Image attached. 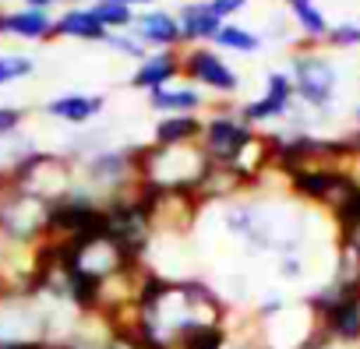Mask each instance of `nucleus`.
<instances>
[{"instance_id": "obj_12", "label": "nucleus", "mask_w": 360, "mask_h": 349, "mask_svg": "<svg viewBox=\"0 0 360 349\" xmlns=\"http://www.w3.org/2000/svg\"><path fill=\"white\" fill-rule=\"evenodd\" d=\"M176 25H180L184 46H209L226 22H219V15L212 11L209 0H184L176 8Z\"/></svg>"}, {"instance_id": "obj_35", "label": "nucleus", "mask_w": 360, "mask_h": 349, "mask_svg": "<svg viewBox=\"0 0 360 349\" xmlns=\"http://www.w3.org/2000/svg\"><path fill=\"white\" fill-rule=\"evenodd\" d=\"M82 4H96V0H82Z\"/></svg>"}, {"instance_id": "obj_18", "label": "nucleus", "mask_w": 360, "mask_h": 349, "mask_svg": "<svg viewBox=\"0 0 360 349\" xmlns=\"http://www.w3.org/2000/svg\"><path fill=\"white\" fill-rule=\"evenodd\" d=\"M212 46L219 50V53H258L262 50V36L258 32H251V29H244V25H237V22H226L223 29H219V36L212 39Z\"/></svg>"}, {"instance_id": "obj_28", "label": "nucleus", "mask_w": 360, "mask_h": 349, "mask_svg": "<svg viewBox=\"0 0 360 349\" xmlns=\"http://www.w3.org/2000/svg\"><path fill=\"white\" fill-rule=\"evenodd\" d=\"M212 11L219 15V22H233L244 8H248V0H209Z\"/></svg>"}, {"instance_id": "obj_6", "label": "nucleus", "mask_w": 360, "mask_h": 349, "mask_svg": "<svg viewBox=\"0 0 360 349\" xmlns=\"http://www.w3.org/2000/svg\"><path fill=\"white\" fill-rule=\"evenodd\" d=\"M180 67H184V81L209 92L212 103H230L240 92L237 67L216 46H184L180 50Z\"/></svg>"}, {"instance_id": "obj_33", "label": "nucleus", "mask_w": 360, "mask_h": 349, "mask_svg": "<svg viewBox=\"0 0 360 349\" xmlns=\"http://www.w3.org/2000/svg\"><path fill=\"white\" fill-rule=\"evenodd\" d=\"M0 36H4V8H0Z\"/></svg>"}, {"instance_id": "obj_21", "label": "nucleus", "mask_w": 360, "mask_h": 349, "mask_svg": "<svg viewBox=\"0 0 360 349\" xmlns=\"http://www.w3.org/2000/svg\"><path fill=\"white\" fill-rule=\"evenodd\" d=\"M230 328L226 324H205V328H195L180 338L173 349H230Z\"/></svg>"}, {"instance_id": "obj_11", "label": "nucleus", "mask_w": 360, "mask_h": 349, "mask_svg": "<svg viewBox=\"0 0 360 349\" xmlns=\"http://www.w3.org/2000/svg\"><path fill=\"white\" fill-rule=\"evenodd\" d=\"M131 32L141 39L145 50H184V39H180V25H176V11H166V8L138 11Z\"/></svg>"}, {"instance_id": "obj_31", "label": "nucleus", "mask_w": 360, "mask_h": 349, "mask_svg": "<svg viewBox=\"0 0 360 349\" xmlns=\"http://www.w3.org/2000/svg\"><path fill=\"white\" fill-rule=\"evenodd\" d=\"M120 4H127V8H134V11H138V8L148 11V8H155V0H120Z\"/></svg>"}, {"instance_id": "obj_2", "label": "nucleus", "mask_w": 360, "mask_h": 349, "mask_svg": "<svg viewBox=\"0 0 360 349\" xmlns=\"http://www.w3.org/2000/svg\"><path fill=\"white\" fill-rule=\"evenodd\" d=\"M209 166L212 162L198 145H180V148L141 145V184L152 191H198Z\"/></svg>"}, {"instance_id": "obj_15", "label": "nucleus", "mask_w": 360, "mask_h": 349, "mask_svg": "<svg viewBox=\"0 0 360 349\" xmlns=\"http://www.w3.org/2000/svg\"><path fill=\"white\" fill-rule=\"evenodd\" d=\"M53 39H71V43H103L106 32L96 22L89 4H75L64 8L60 15H53Z\"/></svg>"}, {"instance_id": "obj_29", "label": "nucleus", "mask_w": 360, "mask_h": 349, "mask_svg": "<svg viewBox=\"0 0 360 349\" xmlns=\"http://www.w3.org/2000/svg\"><path fill=\"white\" fill-rule=\"evenodd\" d=\"M300 272H304L300 258H293V254H283V258H279V275H283V279H300Z\"/></svg>"}, {"instance_id": "obj_10", "label": "nucleus", "mask_w": 360, "mask_h": 349, "mask_svg": "<svg viewBox=\"0 0 360 349\" xmlns=\"http://www.w3.org/2000/svg\"><path fill=\"white\" fill-rule=\"evenodd\" d=\"M176 78H184L180 67V50H148L134 71H131V88L138 92H159L166 85H173Z\"/></svg>"}, {"instance_id": "obj_27", "label": "nucleus", "mask_w": 360, "mask_h": 349, "mask_svg": "<svg viewBox=\"0 0 360 349\" xmlns=\"http://www.w3.org/2000/svg\"><path fill=\"white\" fill-rule=\"evenodd\" d=\"M22 124H25V110H18V106H0V138L18 134Z\"/></svg>"}, {"instance_id": "obj_23", "label": "nucleus", "mask_w": 360, "mask_h": 349, "mask_svg": "<svg viewBox=\"0 0 360 349\" xmlns=\"http://www.w3.org/2000/svg\"><path fill=\"white\" fill-rule=\"evenodd\" d=\"M262 96L272 99V103H279V106H286V110L297 106V92H293V81H290L286 71H269V74H265V92H262Z\"/></svg>"}, {"instance_id": "obj_9", "label": "nucleus", "mask_w": 360, "mask_h": 349, "mask_svg": "<svg viewBox=\"0 0 360 349\" xmlns=\"http://www.w3.org/2000/svg\"><path fill=\"white\" fill-rule=\"evenodd\" d=\"M212 99L191 81H173L159 92H148V110L159 117H205Z\"/></svg>"}, {"instance_id": "obj_20", "label": "nucleus", "mask_w": 360, "mask_h": 349, "mask_svg": "<svg viewBox=\"0 0 360 349\" xmlns=\"http://www.w3.org/2000/svg\"><path fill=\"white\" fill-rule=\"evenodd\" d=\"M328 212H332L339 233H349V230L360 226V180H356V177L349 180V187L335 198V205H332Z\"/></svg>"}, {"instance_id": "obj_17", "label": "nucleus", "mask_w": 360, "mask_h": 349, "mask_svg": "<svg viewBox=\"0 0 360 349\" xmlns=\"http://www.w3.org/2000/svg\"><path fill=\"white\" fill-rule=\"evenodd\" d=\"M290 18L297 22V29L304 32V39H307V46H318V43H325V36H328V22H325V15H321V8L314 4V0H297V4H290Z\"/></svg>"}, {"instance_id": "obj_30", "label": "nucleus", "mask_w": 360, "mask_h": 349, "mask_svg": "<svg viewBox=\"0 0 360 349\" xmlns=\"http://www.w3.org/2000/svg\"><path fill=\"white\" fill-rule=\"evenodd\" d=\"M25 8H43V11H50L53 4H68V0H22Z\"/></svg>"}, {"instance_id": "obj_19", "label": "nucleus", "mask_w": 360, "mask_h": 349, "mask_svg": "<svg viewBox=\"0 0 360 349\" xmlns=\"http://www.w3.org/2000/svg\"><path fill=\"white\" fill-rule=\"evenodd\" d=\"M89 8H92V15H96V22L103 25L106 36L110 32H131V25L138 18V11L120 4V0H96V4H89Z\"/></svg>"}, {"instance_id": "obj_16", "label": "nucleus", "mask_w": 360, "mask_h": 349, "mask_svg": "<svg viewBox=\"0 0 360 349\" xmlns=\"http://www.w3.org/2000/svg\"><path fill=\"white\" fill-rule=\"evenodd\" d=\"M202 127H205V117H159L152 127V145H159V148L198 145Z\"/></svg>"}, {"instance_id": "obj_1", "label": "nucleus", "mask_w": 360, "mask_h": 349, "mask_svg": "<svg viewBox=\"0 0 360 349\" xmlns=\"http://www.w3.org/2000/svg\"><path fill=\"white\" fill-rule=\"evenodd\" d=\"M226 300L202 279H166L148 268L138 303H134V321L138 331L155 345V349H173L180 338L205 324H226Z\"/></svg>"}, {"instance_id": "obj_8", "label": "nucleus", "mask_w": 360, "mask_h": 349, "mask_svg": "<svg viewBox=\"0 0 360 349\" xmlns=\"http://www.w3.org/2000/svg\"><path fill=\"white\" fill-rule=\"evenodd\" d=\"M286 177V187L304 198V202H314V205H335V198L349 187L353 173L346 166H300V169H290L283 173Z\"/></svg>"}, {"instance_id": "obj_7", "label": "nucleus", "mask_w": 360, "mask_h": 349, "mask_svg": "<svg viewBox=\"0 0 360 349\" xmlns=\"http://www.w3.org/2000/svg\"><path fill=\"white\" fill-rule=\"evenodd\" d=\"M290 81H293V92H297V103H304L307 110H325L332 106L335 99V64L318 53L314 46H304L290 57Z\"/></svg>"}, {"instance_id": "obj_24", "label": "nucleus", "mask_w": 360, "mask_h": 349, "mask_svg": "<svg viewBox=\"0 0 360 349\" xmlns=\"http://www.w3.org/2000/svg\"><path fill=\"white\" fill-rule=\"evenodd\" d=\"M103 46H110L113 53H120V57H127V60H134V64H138V60L148 53L134 32H110V36L103 39Z\"/></svg>"}, {"instance_id": "obj_5", "label": "nucleus", "mask_w": 360, "mask_h": 349, "mask_svg": "<svg viewBox=\"0 0 360 349\" xmlns=\"http://www.w3.org/2000/svg\"><path fill=\"white\" fill-rule=\"evenodd\" d=\"M255 138H258V131L240 120L237 106H230V103H212L209 113H205V127H202L198 148L205 152V159H209L212 166L233 169L237 159L251 148Z\"/></svg>"}, {"instance_id": "obj_13", "label": "nucleus", "mask_w": 360, "mask_h": 349, "mask_svg": "<svg viewBox=\"0 0 360 349\" xmlns=\"http://www.w3.org/2000/svg\"><path fill=\"white\" fill-rule=\"evenodd\" d=\"M43 110H46L50 120H60V124H71V127H85L106 110V99L96 96V92H64V96L46 99Z\"/></svg>"}, {"instance_id": "obj_39", "label": "nucleus", "mask_w": 360, "mask_h": 349, "mask_svg": "<svg viewBox=\"0 0 360 349\" xmlns=\"http://www.w3.org/2000/svg\"><path fill=\"white\" fill-rule=\"evenodd\" d=\"M356 349H360V345H356Z\"/></svg>"}, {"instance_id": "obj_25", "label": "nucleus", "mask_w": 360, "mask_h": 349, "mask_svg": "<svg viewBox=\"0 0 360 349\" xmlns=\"http://www.w3.org/2000/svg\"><path fill=\"white\" fill-rule=\"evenodd\" d=\"M103 349H155L138 328H110Z\"/></svg>"}, {"instance_id": "obj_32", "label": "nucleus", "mask_w": 360, "mask_h": 349, "mask_svg": "<svg viewBox=\"0 0 360 349\" xmlns=\"http://www.w3.org/2000/svg\"><path fill=\"white\" fill-rule=\"evenodd\" d=\"M0 349H57V342H43V345H0Z\"/></svg>"}, {"instance_id": "obj_3", "label": "nucleus", "mask_w": 360, "mask_h": 349, "mask_svg": "<svg viewBox=\"0 0 360 349\" xmlns=\"http://www.w3.org/2000/svg\"><path fill=\"white\" fill-rule=\"evenodd\" d=\"M50 202L4 184L0 187V244L4 247H39L50 237Z\"/></svg>"}, {"instance_id": "obj_22", "label": "nucleus", "mask_w": 360, "mask_h": 349, "mask_svg": "<svg viewBox=\"0 0 360 349\" xmlns=\"http://www.w3.org/2000/svg\"><path fill=\"white\" fill-rule=\"evenodd\" d=\"M36 74V60L29 53H0V88L25 81Z\"/></svg>"}, {"instance_id": "obj_36", "label": "nucleus", "mask_w": 360, "mask_h": 349, "mask_svg": "<svg viewBox=\"0 0 360 349\" xmlns=\"http://www.w3.org/2000/svg\"><path fill=\"white\" fill-rule=\"evenodd\" d=\"M0 4H11V0H0Z\"/></svg>"}, {"instance_id": "obj_34", "label": "nucleus", "mask_w": 360, "mask_h": 349, "mask_svg": "<svg viewBox=\"0 0 360 349\" xmlns=\"http://www.w3.org/2000/svg\"><path fill=\"white\" fill-rule=\"evenodd\" d=\"M356 127H360V110H356Z\"/></svg>"}, {"instance_id": "obj_26", "label": "nucleus", "mask_w": 360, "mask_h": 349, "mask_svg": "<svg viewBox=\"0 0 360 349\" xmlns=\"http://www.w3.org/2000/svg\"><path fill=\"white\" fill-rule=\"evenodd\" d=\"M325 46H332V50H349V46H360V25H349V22L332 25V29H328V36H325Z\"/></svg>"}, {"instance_id": "obj_4", "label": "nucleus", "mask_w": 360, "mask_h": 349, "mask_svg": "<svg viewBox=\"0 0 360 349\" xmlns=\"http://www.w3.org/2000/svg\"><path fill=\"white\" fill-rule=\"evenodd\" d=\"M75 177H78V169H75V162L64 152H43V148H36V152H29L11 169L8 184H15V187H22V191H29V195H36V198L50 202V205H57L60 198L71 195Z\"/></svg>"}, {"instance_id": "obj_37", "label": "nucleus", "mask_w": 360, "mask_h": 349, "mask_svg": "<svg viewBox=\"0 0 360 349\" xmlns=\"http://www.w3.org/2000/svg\"><path fill=\"white\" fill-rule=\"evenodd\" d=\"M286 4H297V0H286Z\"/></svg>"}, {"instance_id": "obj_14", "label": "nucleus", "mask_w": 360, "mask_h": 349, "mask_svg": "<svg viewBox=\"0 0 360 349\" xmlns=\"http://www.w3.org/2000/svg\"><path fill=\"white\" fill-rule=\"evenodd\" d=\"M4 36L18 39V43H50L53 39V15L43 8L4 11Z\"/></svg>"}, {"instance_id": "obj_38", "label": "nucleus", "mask_w": 360, "mask_h": 349, "mask_svg": "<svg viewBox=\"0 0 360 349\" xmlns=\"http://www.w3.org/2000/svg\"><path fill=\"white\" fill-rule=\"evenodd\" d=\"M0 251H4V244H0Z\"/></svg>"}]
</instances>
